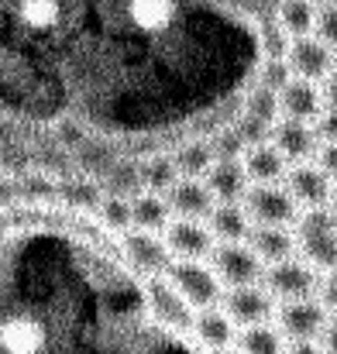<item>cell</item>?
Masks as SVG:
<instances>
[{
    "label": "cell",
    "instance_id": "1f68e13d",
    "mask_svg": "<svg viewBox=\"0 0 337 354\" xmlns=\"http://www.w3.org/2000/svg\"><path fill=\"white\" fill-rule=\"evenodd\" d=\"M313 165L334 183L337 179V141H317V148H313Z\"/></svg>",
    "mask_w": 337,
    "mask_h": 354
},
{
    "label": "cell",
    "instance_id": "5b68a950",
    "mask_svg": "<svg viewBox=\"0 0 337 354\" xmlns=\"http://www.w3.org/2000/svg\"><path fill=\"white\" fill-rule=\"evenodd\" d=\"M210 254H214V275L221 279V286L237 289V286H258L262 282V261L244 241H224Z\"/></svg>",
    "mask_w": 337,
    "mask_h": 354
},
{
    "label": "cell",
    "instance_id": "ac0fdd59",
    "mask_svg": "<svg viewBox=\"0 0 337 354\" xmlns=\"http://www.w3.org/2000/svg\"><path fill=\"white\" fill-rule=\"evenodd\" d=\"M268 141H272V145H275L286 158H300V162H307V158L313 155V148H317L313 124H303V120H286V118H279L275 124H272Z\"/></svg>",
    "mask_w": 337,
    "mask_h": 354
},
{
    "label": "cell",
    "instance_id": "83f0119b",
    "mask_svg": "<svg viewBox=\"0 0 337 354\" xmlns=\"http://www.w3.org/2000/svg\"><path fill=\"white\" fill-rule=\"evenodd\" d=\"M97 217L107 234H127L131 231V203L120 196H104L97 207Z\"/></svg>",
    "mask_w": 337,
    "mask_h": 354
},
{
    "label": "cell",
    "instance_id": "d6a6232c",
    "mask_svg": "<svg viewBox=\"0 0 337 354\" xmlns=\"http://www.w3.org/2000/svg\"><path fill=\"white\" fill-rule=\"evenodd\" d=\"M317 292H320V299H317V303L327 310V317H331V313L337 317V268L334 272H327V279H320V282H317Z\"/></svg>",
    "mask_w": 337,
    "mask_h": 354
},
{
    "label": "cell",
    "instance_id": "30bf717a",
    "mask_svg": "<svg viewBox=\"0 0 337 354\" xmlns=\"http://www.w3.org/2000/svg\"><path fill=\"white\" fill-rule=\"evenodd\" d=\"M286 193L296 200V207H307V210H320V207H327V200H331V193H334V186H331V179L313 165V162H300L296 169H289L286 172Z\"/></svg>",
    "mask_w": 337,
    "mask_h": 354
},
{
    "label": "cell",
    "instance_id": "8fae6325",
    "mask_svg": "<svg viewBox=\"0 0 337 354\" xmlns=\"http://www.w3.org/2000/svg\"><path fill=\"white\" fill-rule=\"evenodd\" d=\"M224 313L234 324L255 327V324H265L275 313V303L262 286H237V289L224 292Z\"/></svg>",
    "mask_w": 337,
    "mask_h": 354
},
{
    "label": "cell",
    "instance_id": "836d02e7",
    "mask_svg": "<svg viewBox=\"0 0 337 354\" xmlns=\"http://www.w3.org/2000/svg\"><path fill=\"white\" fill-rule=\"evenodd\" d=\"M313 134L317 141H337V111H320V118L313 120Z\"/></svg>",
    "mask_w": 337,
    "mask_h": 354
},
{
    "label": "cell",
    "instance_id": "6da1fadb",
    "mask_svg": "<svg viewBox=\"0 0 337 354\" xmlns=\"http://www.w3.org/2000/svg\"><path fill=\"white\" fill-rule=\"evenodd\" d=\"M62 221L66 217L10 214V207H0V320L35 279ZM141 348H145V327L138 303L127 292L124 299H117L100 317H93L86 327H80L45 354H141ZM0 354H7L3 344Z\"/></svg>",
    "mask_w": 337,
    "mask_h": 354
},
{
    "label": "cell",
    "instance_id": "74e56055",
    "mask_svg": "<svg viewBox=\"0 0 337 354\" xmlns=\"http://www.w3.org/2000/svg\"><path fill=\"white\" fill-rule=\"evenodd\" d=\"M214 354H234V351H230V348H224V351H214Z\"/></svg>",
    "mask_w": 337,
    "mask_h": 354
},
{
    "label": "cell",
    "instance_id": "603a6c76",
    "mask_svg": "<svg viewBox=\"0 0 337 354\" xmlns=\"http://www.w3.org/2000/svg\"><path fill=\"white\" fill-rule=\"evenodd\" d=\"M207 221H210V234L221 237V241H244L251 231V224L237 203H214Z\"/></svg>",
    "mask_w": 337,
    "mask_h": 354
},
{
    "label": "cell",
    "instance_id": "7a4b0ae2",
    "mask_svg": "<svg viewBox=\"0 0 337 354\" xmlns=\"http://www.w3.org/2000/svg\"><path fill=\"white\" fill-rule=\"evenodd\" d=\"M162 279L176 289V296L190 306V310H207L217 306L224 296L221 279L214 275V268L207 261H190V258H172L162 272Z\"/></svg>",
    "mask_w": 337,
    "mask_h": 354
},
{
    "label": "cell",
    "instance_id": "9c48e42d",
    "mask_svg": "<svg viewBox=\"0 0 337 354\" xmlns=\"http://www.w3.org/2000/svg\"><path fill=\"white\" fill-rule=\"evenodd\" d=\"M120 251H124V258L138 268V272H145V275H162L165 272V265L172 261V254H169V248H165V241L158 234H148V231H127V234H120Z\"/></svg>",
    "mask_w": 337,
    "mask_h": 354
},
{
    "label": "cell",
    "instance_id": "7c38bea8",
    "mask_svg": "<svg viewBox=\"0 0 337 354\" xmlns=\"http://www.w3.org/2000/svg\"><path fill=\"white\" fill-rule=\"evenodd\" d=\"M320 111H324V100H320V86H317V83L293 76V80L279 90V118L313 124V120L320 118Z\"/></svg>",
    "mask_w": 337,
    "mask_h": 354
},
{
    "label": "cell",
    "instance_id": "9a60e30c",
    "mask_svg": "<svg viewBox=\"0 0 337 354\" xmlns=\"http://www.w3.org/2000/svg\"><path fill=\"white\" fill-rule=\"evenodd\" d=\"M190 334L197 337V344L203 351H224L234 344V320L224 310L207 306V310H193V327Z\"/></svg>",
    "mask_w": 337,
    "mask_h": 354
},
{
    "label": "cell",
    "instance_id": "ffe728a7",
    "mask_svg": "<svg viewBox=\"0 0 337 354\" xmlns=\"http://www.w3.org/2000/svg\"><path fill=\"white\" fill-rule=\"evenodd\" d=\"M172 221V210H169V203L158 196V193H138L134 200H131V227L134 231H148V234H158V231H165V224Z\"/></svg>",
    "mask_w": 337,
    "mask_h": 354
},
{
    "label": "cell",
    "instance_id": "8992f818",
    "mask_svg": "<svg viewBox=\"0 0 337 354\" xmlns=\"http://www.w3.org/2000/svg\"><path fill=\"white\" fill-rule=\"evenodd\" d=\"M275 320L279 334H286L289 341H317L327 324V310L317 299H286L275 310Z\"/></svg>",
    "mask_w": 337,
    "mask_h": 354
},
{
    "label": "cell",
    "instance_id": "e575fe53",
    "mask_svg": "<svg viewBox=\"0 0 337 354\" xmlns=\"http://www.w3.org/2000/svg\"><path fill=\"white\" fill-rule=\"evenodd\" d=\"M320 100H324V107L327 111H337V73L331 69L327 76H324V86H320Z\"/></svg>",
    "mask_w": 337,
    "mask_h": 354
},
{
    "label": "cell",
    "instance_id": "4fadbf2b",
    "mask_svg": "<svg viewBox=\"0 0 337 354\" xmlns=\"http://www.w3.org/2000/svg\"><path fill=\"white\" fill-rule=\"evenodd\" d=\"M331 55H334V52H331L320 38L307 35V38H293V41H289L286 62H289L293 76L317 83V80H324V76L331 73Z\"/></svg>",
    "mask_w": 337,
    "mask_h": 354
},
{
    "label": "cell",
    "instance_id": "3957f363",
    "mask_svg": "<svg viewBox=\"0 0 337 354\" xmlns=\"http://www.w3.org/2000/svg\"><path fill=\"white\" fill-rule=\"evenodd\" d=\"M296 251H303L307 265L317 272H334L337 268V214L327 207L320 210H307L300 217V237H296Z\"/></svg>",
    "mask_w": 337,
    "mask_h": 354
},
{
    "label": "cell",
    "instance_id": "2e32d148",
    "mask_svg": "<svg viewBox=\"0 0 337 354\" xmlns=\"http://www.w3.org/2000/svg\"><path fill=\"white\" fill-rule=\"evenodd\" d=\"M203 186L210 189L214 203H237L248 193V176L241 169V158H217L203 176Z\"/></svg>",
    "mask_w": 337,
    "mask_h": 354
},
{
    "label": "cell",
    "instance_id": "e0dca14e",
    "mask_svg": "<svg viewBox=\"0 0 337 354\" xmlns=\"http://www.w3.org/2000/svg\"><path fill=\"white\" fill-rule=\"evenodd\" d=\"M241 169L248 179H255V186H275L279 179H286V155L272 141H265V145L244 148Z\"/></svg>",
    "mask_w": 337,
    "mask_h": 354
},
{
    "label": "cell",
    "instance_id": "4316f807",
    "mask_svg": "<svg viewBox=\"0 0 337 354\" xmlns=\"http://www.w3.org/2000/svg\"><path fill=\"white\" fill-rule=\"evenodd\" d=\"M241 114L255 120H265V124H275L279 120V93L272 90H262V86H251L241 100Z\"/></svg>",
    "mask_w": 337,
    "mask_h": 354
},
{
    "label": "cell",
    "instance_id": "d590c367",
    "mask_svg": "<svg viewBox=\"0 0 337 354\" xmlns=\"http://www.w3.org/2000/svg\"><path fill=\"white\" fill-rule=\"evenodd\" d=\"M320 351L337 354V317H327V324L320 330Z\"/></svg>",
    "mask_w": 337,
    "mask_h": 354
},
{
    "label": "cell",
    "instance_id": "8d00e7d4",
    "mask_svg": "<svg viewBox=\"0 0 337 354\" xmlns=\"http://www.w3.org/2000/svg\"><path fill=\"white\" fill-rule=\"evenodd\" d=\"M282 354H324L317 341H289V348Z\"/></svg>",
    "mask_w": 337,
    "mask_h": 354
},
{
    "label": "cell",
    "instance_id": "cb8c5ba5",
    "mask_svg": "<svg viewBox=\"0 0 337 354\" xmlns=\"http://www.w3.org/2000/svg\"><path fill=\"white\" fill-rule=\"evenodd\" d=\"M237 354H282V334L268 324H255V327H244V334L237 337Z\"/></svg>",
    "mask_w": 337,
    "mask_h": 354
},
{
    "label": "cell",
    "instance_id": "44dd1931",
    "mask_svg": "<svg viewBox=\"0 0 337 354\" xmlns=\"http://www.w3.org/2000/svg\"><path fill=\"white\" fill-rule=\"evenodd\" d=\"M313 21H317L313 0H279V7H275V24L286 31L289 41L313 35Z\"/></svg>",
    "mask_w": 337,
    "mask_h": 354
},
{
    "label": "cell",
    "instance_id": "f1b7e54d",
    "mask_svg": "<svg viewBox=\"0 0 337 354\" xmlns=\"http://www.w3.org/2000/svg\"><path fill=\"white\" fill-rule=\"evenodd\" d=\"M289 80H293V69H289V62H286V59H262V62H258V73H255V86L279 93V90H282V86H286Z\"/></svg>",
    "mask_w": 337,
    "mask_h": 354
},
{
    "label": "cell",
    "instance_id": "ba28073f",
    "mask_svg": "<svg viewBox=\"0 0 337 354\" xmlns=\"http://www.w3.org/2000/svg\"><path fill=\"white\" fill-rule=\"evenodd\" d=\"M162 241H165L172 258H190V261H207L210 251L217 248L210 227L203 221H169Z\"/></svg>",
    "mask_w": 337,
    "mask_h": 354
},
{
    "label": "cell",
    "instance_id": "484cf974",
    "mask_svg": "<svg viewBox=\"0 0 337 354\" xmlns=\"http://www.w3.org/2000/svg\"><path fill=\"white\" fill-rule=\"evenodd\" d=\"M176 179H179V172H176V165H172L169 155H152L145 162V169H141V183H145L148 193H162V189L169 193Z\"/></svg>",
    "mask_w": 337,
    "mask_h": 354
},
{
    "label": "cell",
    "instance_id": "d6986e66",
    "mask_svg": "<svg viewBox=\"0 0 337 354\" xmlns=\"http://www.w3.org/2000/svg\"><path fill=\"white\" fill-rule=\"evenodd\" d=\"M244 244L258 254L262 265H265V261H268V265H279V261H289V258L296 254V237L289 234L286 227H255V224H251Z\"/></svg>",
    "mask_w": 337,
    "mask_h": 354
},
{
    "label": "cell",
    "instance_id": "f546056e",
    "mask_svg": "<svg viewBox=\"0 0 337 354\" xmlns=\"http://www.w3.org/2000/svg\"><path fill=\"white\" fill-rule=\"evenodd\" d=\"M230 131H234V138H237L244 148H255V145H265V141H268L272 124L255 120V118H248V114H237V118L230 120Z\"/></svg>",
    "mask_w": 337,
    "mask_h": 354
},
{
    "label": "cell",
    "instance_id": "5bb4252c",
    "mask_svg": "<svg viewBox=\"0 0 337 354\" xmlns=\"http://www.w3.org/2000/svg\"><path fill=\"white\" fill-rule=\"evenodd\" d=\"M165 203L172 214H179V221H203L214 210V196L203 186V179H176Z\"/></svg>",
    "mask_w": 337,
    "mask_h": 354
},
{
    "label": "cell",
    "instance_id": "7402d4cb",
    "mask_svg": "<svg viewBox=\"0 0 337 354\" xmlns=\"http://www.w3.org/2000/svg\"><path fill=\"white\" fill-rule=\"evenodd\" d=\"M172 165L179 172V179H203L214 165V151L207 141H190V145H179L172 155Z\"/></svg>",
    "mask_w": 337,
    "mask_h": 354
},
{
    "label": "cell",
    "instance_id": "52a82bcc",
    "mask_svg": "<svg viewBox=\"0 0 337 354\" xmlns=\"http://www.w3.org/2000/svg\"><path fill=\"white\" fill-rule=\"evenodd\" d=\"M317 272L307 265V261H279L265 272V292L268 296H279V299H310L317 292Z\"/></svg>",
    "mask_w": 337,
    "mask_h": 354
},
{
    "label": "cell",
    "instance_id": "277c9868",
    "mask_svg": "<svg viewBox=\"0 0 337 354\" xmlns=\"http://www.w3.org/2000/svg\"><path fill=\"white\" fill-rule=\"evenodd\" d=\"M241 200H244L241 210H244L248 224H255V227H289L300 221L296 200L279 186H248V193Z\"/></svg>",
    "mask_w": 337,
    "mask_h": 354
},
{
    "label": "cell",
    "instance_id": "4dcf8cb0",
    "mask_svg": "<svg viewBox=\"0 0 337 354\" xmlns=\"http://www.w3.org/2000/svg\"><path fill=\"white\" fill-rule=\"evenodd\" d=\"M313 38H320L331 52L337 48V0L317 3V21H313Z\"/></svg>",
    "mask_w": 337,
    "mask_h": 354
},
{
    "label": "cell",
    "instance_id": "d4e9b609",
    "mask_svg": "<svg viewBox=\"0 0 337 354\" xmlns=\"http://www.w3.org/2000/svg\"><path fill=\"white\" fill-rule=\"evenodd\" d=\"M55 196H62V203H69V210H97L100 207V186L93 179H69L55 186Z\"/></svg>",
    "mask_w": 337,
    "mask_h": 354
}]
</instances>
